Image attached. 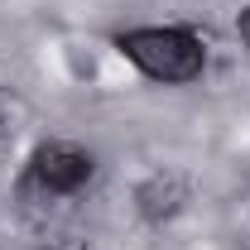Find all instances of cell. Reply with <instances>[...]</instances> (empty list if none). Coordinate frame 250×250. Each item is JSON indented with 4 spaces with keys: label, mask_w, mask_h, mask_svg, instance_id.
<instances>
[{
    "label": "cell",
    "mask_w": 250,
    "mask_h": 250,
    "mask_svg": "<svg viewBox=\"0 0 250 250\" xmlns=\"http://www.w3.org/2000/svg\"><path fill=\"white\" fill-rule=\"evenodd\" d=\"M29 168H34V178H39V188L67 197V192H82V188L92 183L96 159L87 154L82 145H72V140H48V145L34 149V164H29Z\"/></svg>",
    "instance_id": "2"
},
{
    "label": "cell",
    "mask_w": 250,
    "mask_h": 250,
    "mask_svg": "<svg viewBox=\"0 0 250 250\" xmlns=\"http://www.w3.org/2000/svg\"><path fill=\"white\" fill-rule=\"evenodd\" d=\"M188 197H192V188H188V178H183V173H173V168L149 173L145 183L135 188V207H140V217H145V221L178 217V212L188 207Z\"/></svg>",
    "instance_id": "3"
},
{
    "label": "cell",
    "mask_w": 250,
    "mask_h": 250,
    "mask_svg": "<svg viewBox=\"0 0 250 250\" xmlns=\"http://www.w3.org/2000/svg\"><path fill=\"white\" fill-rule=\"evenodd\" d=\"M116 48H121V58H130L154 82H197L207 67V43L192 29H173V24L125 29L116 34Z\"/></svg>",
    "instance_id": "1"
},
{
    "label": "cell",
    "mask_w": 250,
    "mask_h": 250,
    "mask_svg": "<svg viewBox=\"0 0 250 250\" xmlns=\"http://www.w3.org/2000/svg\"><path fill=\"white\" fill-rule=\"evenodd\" d=\"M236 34L246 39V48H250V5H246V10H241V20H236Z\"/></svg>",
    "instance_id": "4"
}]
</instances>
